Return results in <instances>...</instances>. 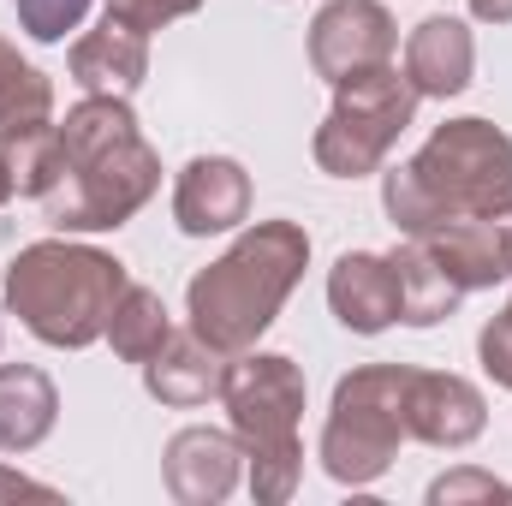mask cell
Instances as JSON below:
<instances>
[{"label": "cell", "mask_w": 512, "mask_h": 506, "mask_svg": "<svg viewBox=\"0 0 512 506\" xmlns=\"http://www.w3.org/2000/svg\"><path fill=\"white\" fill-rule=\"evenodd\" d=\"M405 381H411V364H358L352 376L334 381L316 459L340 489H370L393 471L399 441H411L405 435Z\"/></svg>", "instance_id": "6"}, {"label": "cell", "mask_w": 512, "mask_h": 506, "mask_svg": "<svg viewBox=\"0 0 512 506\" xmlns=\"http://www.w3.org/2000/svg\"><path fill=\"white\" fill-rule=\"evenodd\" d=\"M30 126H54V78L0 36V143Z\"/></svg>", "instance_id": "20"}, {"label": "cell", "mask_w": 512, "mask_h": 506, "mask_svg": "<svg viewBox=\"0 0 512 506\" xmlns=\"http://www.w3.org/2000/svg\"><path fill=\"white\" fill-rule=\"evenodd\" d=\"M102 340L114 346V358H126V364L143 370V364L173 340V316H167L161 292L131 280L126 292H120V304H114V316H108V334H102Z\"/></svg>", "instance_id": "19"}, {"label": "cell", "mask_w": 512, "mask_h": 506, "mask_svg": "<svg viewBox=\"0 0 512 506\" xmlns=\"http://www.w3.org/2000/svg\"><path fill=\"white\" fill-rule=\"evenodd\" d=\"M393 274H399V322L405 328H435V322H447L453 310H459V298H465V286L435 262L429 245H417V239H399L393 251Z\"/></svg>", "instance_id": "18"}, {"label": "cell", "mask_w": 512, "mask_h": 506, "mask_svg": "<svg viewBox=\"0 0 512 506\" xmlns=\"http://www.w3.org/2000/svg\"><path fill=\"white\" fill-rule=\"evenodd\" d=\"M417 90L405 78V66H376V72H358L346 84H334V108L328 120L310 137V155L328 179H370L382 173L387 149L399 143V131L411 126L417 114Z\"/></svg>", "instance_id": "7"}, {"label": "cell", "mask_w": 512, "mask_h": 506, "mask_svg": "<svg viewBox=\"0 0 512 506\" xmlns=\"http://www.w3.org/2000/svg\"><path fill=\"white\" fill-rule=\"evenodd\" d=\"M477 364H483V376L495 381V387L512 393V304L495 322H483V334H477Z\"/></svg>", "instance_id": "25"}, {"label": "cell", "mask_w": 512, "mask_h": 506, "mask_svg": "<svg viewBox=\"0 0 512 506\" xmlns=\"http://www.w3.org/2000/svg\"><path fill=\"white\" fill-rule=\"evenodd\" d=\"M173 221L185 239H215L251 221V173L233 155H191L173 179Z\"/></svg>", "instance_id": "10"}, {"label": "cell", "mask_w": 512, "mask_h": 506, "mask_svg": "<svg viewBox=\"0 0 512 506\" xmlns=\"http://www.w3.org/2000/svg\"><path fill=\"white\" fill-rule=\"evenodd\" d=\"M328 310L352 334H387L399 322V274L382 251H346L328 268Z\"/></svg>", "instance_id": "15"}, {"label": "cell", "mask_w": 512, "mask_h": 506, "mask_svg": "<svg viewBox=\"0 0 512 506\" xmlns=\"http://www.w3.org/2000/svg\"><path fill=\"white\" fill-rule=\"evenodd\" d=\"M161 477H167V495L179 506H221L245 477V447H239L233 429L191 423V429H179L167 441Z\"/></svg>", "instance_id": "11"}, {"label": "cell", "mask_w": 512, "mask_h": 506, "mask_svg": "<svg viewBox=\"0 0 512 506\" xmlns=\"http://www.w3.org/2000/svg\"><path fill=\"white\" fill-rule=\"evenodd\" d=\"M191 12H203V0H108V18H120L137 36H155L161 24L191 18Z\"/></svg>", "instance_id": "24"}, {"label": "cell", "mask_w": 512, "mask_h": 506, "mask_svg": "<svg viewBox=\"0 0 512 506\" xmlns=\"http://www.w3.org/2000/svg\"><path fill=\"white\" fill-rule=\"evenodd\" d=\"M161 191V155L143 137L131 96H84L60 120V185L42 197L54 233H120Z\"/></svg>", "instance_id": "1"}, {"label": "cell", "mask_w": 512, "mask_h": 506, "mask_svg": "<svg viewBox=\"0 0 512 506\" xmlns=\"http://www.w3.org/2000/svg\"><path fill=\"white\" fill-rule=\"evenodd\" d=\"M310 268V233L298 221H256L245 227L209 268L191 274L185 286V316L203 346L221 358L256 352V340L274 328L286 298L298 292Z\"/></svg>", "instance_id": "3"}, {"label": "cell", "mask_w": 512, "mask_h": 506, "mask_svg": "<svg viewBox=\"0 0 512 506\" xmlns=\"http://www.w3.org/2000/svg\"><path fill=\"white\" fill-rule=\"evenodd\" d=\"M471 72H477V36L465 18H423L405 36V78L417 96H429V102L465 96Z\"/></svg>", "instance_id": "14"}, {"label": "cell", "mask_w": 512, "mask_h": 506, "mask_svg": "<svg viewBox=\"0 0 512 506\" xmlns=\"http://www.w3.org/2000/svg\"><path fill=\"white\" fill-rule=\"evenodd\" d=\"M471 18H483V24H512V0H471Z\"/></svg>", "instance_id": "27"}, {"label": "cell", "mask_w": 512, "mask_h": 506, "mask_svg": "<svg viewBox=\"0 0 512 506\" xmlns=\"http://www.w3.org/2000/svg\"><path fill=\"white\" fill-rule=\"evenodd\" d=\"M0 149H6V161H12L18 197H36V203H42V197L60 185V120H54V126L18 131V137H6Z\"/></svg>", "instance_id": "21"}, {"label": "cell", "mask_w": 512, "mask_h": 506, "mask_svg": "<svg viewBox=\"0 0 512 506\" xmlns=\"http://www.w3.org/2000/svg\"><path fill=\"white\" fill-rule=\"evenodd\" d=\"M399 54V24L382 0H328L310 18V66L322 84H346Z\"/></svg>", "instance_id": "8"}, {"label": "cell", "mask_w": 512, "mask_h": 506, "mask_svg": "<svg viewBox=\"0 0 512 506\" xmlns=\"http://www.w3.org/2000/svg\"><path fill=\"white\" fill-rule=\"evenodd\" d=\"M90 12V0H18V30L30 42H66V30H78Z\"/></svg>", "instance_id": "22"}, {"label": "cell", "mask_w": 512, "mask_h": 506, "mask_svg": "<svg viewBox=\"0 0 512 506\" xmlns=\"http://www.w3.org/2000/svg\"><path fill=\"white\" fill-rule=\"evenodd\" d=\"M227 423L245 447V477L256 506H286L304 483V370L286 352H239L221 381Z\"/></svg>", "instance_id": "5"}, {"label": "cell", "mask_w": 512, "mask_h": 506, "mask_svg": "<svg viewBox=\"0 0 512 506\" xmlns=\"http://www.w3.org/2000/svg\"><path fill=\"white\" fill-rule=\"evenodd\" d=\"M0 501H60V489H54V483H36V477H24V471H6V465H0Z\"/></svg>", "instance_id": "26"}, {"label": "cell", "mask_w": 512, "mask_h": 506, "mask_svg": "<svg viewBox=\"0 0 512 506\" xmlns=\"http://www.w3.org/2000/svg\"><path fill=\"white\" fill-rule=\"evenodd\" d=\"M227 364H233V358H221L215 346H203V340L185 328V334H173V340L143 364V387H149V399H161V405H173V411H197V405L221 399Z\"/></svg>", "instance_id": "16"}, {"label": "cell", "mask_w": 512, "mask_h": 506, "mask_svg": "<svg viewBox=\"0 0 512 506\" xmlns=\"http://www.w3.org/2000/svg\"><path fill=\"white\" fill-rule=\"evenodd\" d=\"M483 429H489V399L477 381L453 376V370H411V381H405V435L411 441L459 453Z\"/></svg>", "instance_id": "9"}, {"label": "cell", "mask_w": 512, "mask_h": 506, "mask_svg": "<svg viewBox=\"0 0 512 506\" xmlns=\"http://www.w3.org/2000/svg\"><path fill=\"white\" fill-rule=\"evenodd\" d=\"M471 501H512V483L477 471V465H459V471L429 483V506H471Z\"/></svg>", "instance_id": "23"}, {"label": "cell", "mask_w": 512, "mask_h": 506, "mask_svg": "<svg viewBox=\"0 0 512 506\" xmlns=\"http://www.w3.org/2000/svg\"><path fill=\"white\" fill-rule=\"evenodd\" d=\"M66 72L84 96H137L149 78V36L126 30L120 18H102L66 48Z\"/></svg>", "instance_id": "13"}, {"label": "cell", "mask_w": 512, "mask_h": 506, "mask_svg": "<svg viewBox=\"0 0 512 506\" xmlns=\"http://www.w3.org/2000/svg\"><path fill=\"white\" fill-rule=\"evenodd\" d=\"M507 304H512V298H507Z\"/></svg>", "instance_id": "29"}, {"label": "cell", "mask_w": 512, "mask_h": 506, "mask_svg": "<svg viewBox=\"0 0 512 506\" xmlns=\"http://www.w3.org/2000/svg\"><path fill=\"white\" fill-rule=\"evenodd\" d=\"M60 387L36 364H0V453H30L54 435Z\"/></svg>", "instance_id": "17"}, {"label": "cell", "mask_w": 512, "mask_h": 506, "mask_svg": "<svg viewBox=\"0 0 512 506\" xmlns=\"http://www.w3.org/2000/svg\"><path fill=\"white\" fill-rule=\"evenodd\" d=\"M382 209L399 239H417L447 215L512 221V137L477 114L435 126L411 161L382 173Z\"/></svg>", "instance_id": "2"}, {"label": "cell", "mask_w": 512, "mask_h": 506, "mask_svg": "<svg viewBox=\"0 0 512 506\" xmlns=\"http://www.w3.org/2000/svg\"><path fill=\"white\" fill-rule=\"evenodd\" d=\"M131 286L126 262L72 233L36 239L6 268V310L54 352H84L108 334V316Z\"/></svg>", "instance_id": "4"}, {"label": "cell", "mask_w": 512, "mask_h": 506, "mask_svg": "<svg viewBox=\"0 0 512 506\" xmlns=\"http://www.w3.org/2000/svg\"><path fill=\"white\" fill-rule=\"evenodd\" d=\"M417 245H429L435 262H441L465 292H483V286L512 280V227H507V221L447 215V221L423 227V233H417Z\"/></svg>", "instance_id": "12"}, {"label": "cell", "mask_w": 512, "mask_h": 506, "mask_svg": "<svg viewBox=\"0 0 512 506\" xmlns=\"http://www.w3.org/2000/svg\"><path fill=\"white\" fill-rule=\"evenodd\" d=\"M18 197V179H12V161H6V149H0V209Z\"/></svg>", "instance_id": "28"}]
</instances>
